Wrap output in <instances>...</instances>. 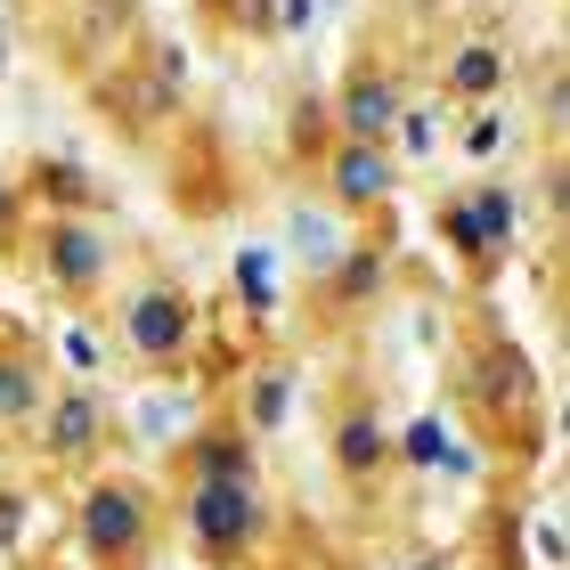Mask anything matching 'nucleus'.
<instances>
[{
  "mask_svg": "<svg viewBox=\"0 0 570 570\" xmlns=\"http://www.w3.org/2000/svg\"><path fill=\"white\" fill-rule=\"evenodd\" d=\"M269 489L262 481H188V498H179V530H188V547L213 562V570H237L269 547Z\"/></svg>",
  "mask_w": 570,
  "mask_h": 570,
  "instance_id": "nucleus-1",
  "label": "nucleus"
},
{
  "mask_svg": "<svg viewBox=\"0 0 570 570\" xmlns=\"http://www.w3.org/2000/svg\"><path fill=\"white\" fill-rule=\"evenodd\" d=\"M115 334H122V351H131L139 367H188L196 343H204V302H196L179 277L147 269V277L131 285V294H122Z\"/></svg>",
  "mask_w": 570,
  "mask_h": 570,
  "instance_id": "nucleus-2",
  "label": "nucleus"
},
{
  "mask_svg": "<svg viewBox=\"0 0 570 570\" xmlns=\"http://www.w3.org/2000/svg\"><path fill=\"white\" fill-rule=\"evenodd\" d=\"M73 538L98 570H139L155 547V489L131 473H98L73 505Z\"/></svg>",
  "mask_w": 570,
  "mask_h": 570,
  "instance_id": "nucleus-3",
  "label": "nucleus"
},
{
  "mask_svg": "<svg viewBox=\"0 0 570 570\" xmlns=\"http://www.w3.org/2000/svg\"><path fill=\"white\" fill-rule=\"evenodd\" d=\"M440 245L456 253V262H473L481 277L513 253V237H522V188H505V179H481V188H456V196H440Z\"/></svg>",
  "mask_w": 570,
  "mask_h": 570,
  "instance_id": "nucleus-4",
  "label": "nucleus"
},
{
  "mask_svg": "<svg viewBox=\"0 0 570 570\" xmlns=\"http://www.w3.org/2000/svg\"><path fill=\"white\" fill-rule=\"evenodd\" d=\"M115 262L122 253L90 213H49L33 228V269L49 277V294H66V302H98L115 285Z\"/></svg>",
  "mask_w": 570,
  "mask_h": 570,
  "instance_id": "nucleus-5",
  "label": "nucleus"
},
{
  "mask_svg": "<svg viewBox=\"0 0 570 570\" xmlns=\"http://www.w3.org/2000/svg\"><path fill=\"white\" fill-rule=\"evenodd\" d=\"M318 188L343 220H383L400 196V155L392 147H351V139H326L318 147Z\"/></svg>",
  "mask_w": 570,
  "mask_h": 570,
  "instance_id": "nucleus-6",
  "label": "nucleus"
},
{
  "mask_svg": "<svg viewBox=\"0 0 570 570\" xmlns=\"http://www.w3.org/2000/svg\"><path fill=\"white\" fill-rule=\"evenodd\" d=\"M400 122H407V90H400V73H383V66H351V73H343V90H334V139H351V147H392Z\"/></svg>",
  "mask_w": 570,
  "mask_h": 570,
  "instance_id": "nucleus-7",
  "label": "nucleus"
},
{
  "mask_svg": "<svg viewBox=\"0 0 570 570\" xmlns=\"http://www.w3.org/2000/svg\"><path fill=\"white\" fill-rule=\"evenodd\" d=\"M33 440H41L49 464H90L98 449H107V400H98L90 383H66V392H49L41 416H33Z\"/></svg>",
  "mask_w": 570,
  "mask_h": 570,
  "instance_id": "nucleus-8",
  "label": "nucleus"
},
{
  "mask_svg": "<svg viewBox=\"0 0 570 570\" xmlns=\"http://www.w3.org/2000/svg\"><path fill=\"white\" fill-rule=\"evenodd\" d=\"M179 464H188V481H262V464H253V432L237 416H213L179 440Z\"/></svg>",
  "mask_w": 570,
  "mask_h": 570,
  "instance_id": "nucleus-9",
  "label": "nucleus"
},
{
  "mask_svg": "<svg viewBox=\"0 0 570 570\" xmlns=\"http://www.w3.org/2000/svg\"><path fill=\"white\" fill-rule=\"evenodd\" d=\"M383 464H392V432H383V407L351 392L343 407H334V473H343V481H375Z\"/></svg>",
  "mask_w": 570,
  "mask_h": 570,
  "instance_id": "nucleus-10",
  "label": "nucleus"
},
{
  "mask_svg": "<svg viewBox=\"0 0 570 570\" xmlns=\"http://www.w3.org/2000/svg\"><path fill=\"white\" fill-rule=\"evenodd\" d=\"M41 400H49V367H41V351H24L0 334V432H24L41 416Z\"/></svg>",
  "mask_w": 570,
  "mask_h": 570,
  "instance_id": "nucleus-11",
  "label": "nucleus"
},
{
  "mask_svg": "<svg viewBox=\"0 0 570 570\" xmlns=\"http://www.w3.org/2000/svg\"><path fill=\"white\" fill-rule=\"evenodd\" d=\"M505 73H513V58L498 41H464V49H449V66H440V90H449L456 107H489V98L505 90Z\"/></svg>",
  "mask_w": 570,
  "mask_h": 570,
  "instance_id": "nucleus-12",
  "label": "nucleus"
},
{
  "mask_svg": "<svg viewBox=\"0 0 570 570\" xmlns=\"http://www.w3.org/2000/svg\"><path fill=\"white\" fill-rule=\"evenodd\" d=\"M473 392H481V407H489V416H530V407H538V375H530V358H522V351L489 343V351H481Z\"/></svg>",
  "mask_w": 570,
  "mask_h": 570,
  "instance_id": "nucleus-13",
  "label": "nucleus"
},
{
  "mask_svg": "<svg viewBox=\"0 0 570 570\" xmlns=\"http://www.w3.org/2000/svg\"><path fill=\"white\" fill-rule=\"evenodd\" d=\"M318 285H326V302H367L383 285V237L375 245H351L334 269H318Z\"/></svg>",
  "mask_w": 570,
  "mask_h": 570,
  "instance_id": "nucleus-14",
  "label": "nucleus"
},
{
  "mask_svg": "<svg viewBox=\"0 0 570 570\" xmlns=\"http://www.w3.org/2000/svg\"><path fill=\"white\" fill-rule=\"evenodd\" d=\"M285 400H294V375H285V367H262V375L245 383V416H237V424H245L253 440L277 432V424H285Z\"/></svg>",
  "mask_w": 570,
  "mask_h": 570,
  "instance_id": "nucleus-15",
  "label": "nucleus"
},
{
  "mask_svg": "<svg viewBox=\"0 0 570 570\" xmlns=\"http://www.w3.org/2000/svg\"><path fill=\"white\" fill-rule=\"evenodd\" d=\"M17 228H24V188H17V179H0V245H9Z\"/></svg>",
  "mask_w": 570,
  "mask_h": 570,
  "instance_id": "nucleus-16",
  "label": "nucleus"
},
{
  "mask_svg": "<svg viewBox=\"0 0 570 570\" xmlns=\"http://www.w3.org/2000/svg\"><path fill=\"white\" fill-rule=\"evenodd\" d=\"M464 147H473V155H489V147H505V131H498V122L481 115V122H473V139H464Z\"/></svg>",
  "mask_w": 570,
  "mask_h": 570,
  "instance_id": "nucleus-17",
  "label": "nucleus"
},
{
  "mask_svg": "<svg viewBox=\"0 0 570 570\" xmlns=\"http://www.w3.org/2000/svg\"><path fill=\"white\" fill-rule=\"evenodd\" d=\"M407 570H449V562H440V554H424V562H407Z\"/></svg>",
  "mask_w": 570,
  "mask_h": 570,
  "instance_id": "nucleus-18",
  "label": "nucleus"
}]
</instances>
